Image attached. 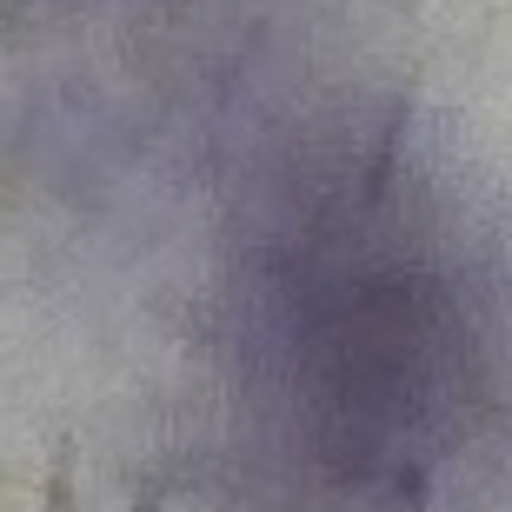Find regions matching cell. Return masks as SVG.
<instances>
[{"mask_svg":"<svg viewBox=\"0 0 512 512\" xmlns=\"http://www.w3.org/2000/svg\"><path fill=\"white\" fill-rule=\"evenodd\" d=\"M406 127H413V80L393 94L380 133H373V153H366V173H360V207H366V213L380 207L386 187H393V167H399V147H406Z\"/></svg>","mask_w":512,"mask_h":512,"instance_id":"obj_1","label":"cell"},{"mask_svg":"<svg viewBox=\"0 0 512 512\" xmlns=\"http://www.w3.org/2000/svg\"><path fill=\"white\" fill-rule=\"evenodd\" d=\"M74 473H80V446L60 433L54 459H47V486H40V512H74Z\"/></svg>","mask_w":512,"mask_h":512,"instance_id":"obj_2","label":"cell"},{"mask_svg":"<svg viewBox=\"0 0 512 512\" xmlns=\"http://www.w3.org/2000/svg\"><path fill=\"white\" fill-rule=\"evenodd\" d=\"M173 493H187V473H167V479H153L147 493L133 499V512H167V506H173Z\"/></svg>","mask_w":512,"mask_h":512,"instance_id":"obj_3","label":"cell"},{"mask_svg":"<svg viewBox=\"0 0 512 512\" xmlns=\"http://www.w3.org/2000/svg\"><path fill=\"white\" fill-rule=\"evenodd\" d=\"M399 7H406V14H419V0H399Z\"/></svg>","mask_w":512,"mask_h":512,"instance_id":"obj_4","label":"cell"}]
</instances>
